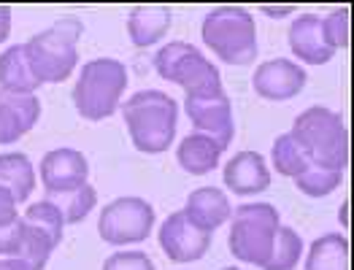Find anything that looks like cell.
Returning <instances> with one entry per match:
<instances>
[{"label": "cell", "mask_w": 354, "mask_h": 270, "mask_svg": "<svg viewBox=\"0 0 354 270\" xmlns=\"http://www.w3.org/2000/svg\"><path fill=\"white\" fill-rule=\"evenodd\" d=\"M157 238H160V249L165 251V257L171 262H178V265L201 260L211 249V233L201 230L198 224H192L184 211H174L162 222Z\"/></svg>", "instance_id": "30bf717a"}, {"label": "cell", "mask_w": 354, "mask_h": 270, "mask_svg": "<svg viewBox=\"0 0 354 270\" xmlns=\"http://www.w3.org/2000/svg\"><path fill=\"white\" fill-rule=\"evenodd\" d=\"M52 251H55L52 240L46 238L44 233H38L35 227L25 224V219H22L19 240H17L14 257H17V260H22V262H28L32 270H44L46 268V262H49V257H52Z\"/></svg>", "instance_id": "cb8c5ba5"}, {"label": "cell", "mask_w": 354, "mask_h": 270, "mask_svg": "<svg viewBox=\"0 0 354 270\" xmlns=\"http://www.w3.org/2000/svg\"><path fill=\"white\" fill-rule=\"evenodd\" d=\"M154 227V209L144 197H117L100 211L97 233L111 246H130L141 243L151 235Z\"/></svg>", "instance_id": "ba28073f"}, {"label": "cell", "mask_w": 354, "mask_h": 270, "mask_svg": "<svg viewBox=\"0 0 354 270\" xmlns=\"http://www.w3.org/2000/svg\"><path fill=\"white\" fill-rule=\"evenodd\" d=\"M270 162H273V168H276L281 176H287V179H297V176L311 165V162L306 160V154L295 146V141L290 138V133H284V135H279V138L273 141Z\"/></svg>", "instance_id": "484cf974"}, {"label": "cell", "mask_w": 354, "mask_h": 270, "mask_svg": "<svg viewBox=\"0 0 354 270\" xmlns=\"http://www.w3.org/2000/svg\"><path fill=\"white\" fill-rule=\"evenodd\" d=\"M349 25H352L349 8H335L333 14H327L322 19V35H325V44L333 52L349 46Z\"/></svg>", "instance_id": "83f0119b"}, {"label": "cell", "mask_w": 354, "mask_h": 270, "mask_svg": "<svg viewBox=\"0 0 354 270\" xmlns=\"http://www.w3.org/2000/svg\"><path fill=\"white\" fill-rule=\"evenodd\" d=\"M290 138L311 165L325 171H341L349 165V133L344 117L325 106H311L295 119Z\"/></svg>", "instance_id": "7a4b0ae2"}, {"label": "cell", "mask_w": 354, "mask_h": 270, "mask_svg": "<svg viewBox=\"0 0 354 270\" xmlns=\"http://www.w3.org/2000/svg\"><path fill=\"white\" fill-rule=\"evenodd\" d=\"M46 200H52L59 209L65 224H79L89 216V211L97 206V192L92 184H82L76 189H68V192H57V195H49Z\"/></svg>", "instance_id": "7402d4cb"}, {"label": "cell", "mask_w": 354, "mask_h": 270, "mask_svg": "<svg viewBox=\"0 0 354 270\" xmlns=\"http://www.w3.org/2000/svg\"><path fill=\"white\" fill-rule=\"evenodd\" d=\"M0 270H32L28 262H22V260H17V257H3L0 260Z\"/></svg>", "instance_id": "d6a6232c"}, {"label": "cell", "mask_w": 354, "mask_h": 270, "mask_svg": "<svg viewBox=\"0 0 354 270\" xmlns=\"http://www.w3.org/2000/svg\"><path fill=\"white\" fill-rule=\"evenodd\" d=\"M222 179L227 184V189L236 195H260L270 186V171H268L263 154L241 151L225 165Z\"/></svg>", "instance_id": "5bb4252c"}, {"label": "cell", "mask_w": 354, "mask_h": 270, "mask_svg": "<svg viewBox=\"0 0 354 270\" xmlns=\"http://www.w3.org/2000/svg\"><path fill=\"white\" fill-rule=\"evenodd\" d=\"M25 224L35 227L38 233H44L46 238L52 240V246L57 249L59 240H62V230H65V219L59 209L52 203V200H41V203H32L28 211H25Z\"/></svg>", "instance_id": "d4e9b609"}, {"label": "cell", "mask_w": 354, "mask_h": 270, "mask_svg": "<svg viewBox=\"0 0 354 270\" xmlns=\"http://www.w3.org/2000/svg\"><path fill=\"white\" fill-rule=\"evenodd\" d=\"M184 213L192 224H198L201 230L206 233H214L216 227H222L225 222H230V213H233V206L227 200V195L216 186H201L195 192H189L187 197V206H184Z\"/></svg>", "instance_id": "2e32d148"}, {"label": "cell", "mask_w": 354, "mask_h": 270, "mask_svg": "<svg viewBox=\"0 0 354 270\" xmlns=\"http://www.w3.org/2000/svg\"><path fill=\"white\" fill-rule=\"evenodd\" d=\"M19 227H22V216H19V222L0 227V257H14V249L19 240Z\"/></svg>", "instance_id": "4dcf8cb0"}, {"label": "cell", "mask_w": 354, "mask_h": 270, "mask_svg": "<svg viewBox=\"0 0 354 270\" xmlns=\"http://www.w3.org/2000/svg\"><path fill=\"white\" fill-rule=\"evenodd\" d=\"M38 87H41V81L35 79V73L30 68L25 44H17V46L6 49L0 55V90L30 92V95H35Z\"/></svg>", "instance_id": "d6986e66"}, {"label": "cell", "mask_w": 354, "mask_h": 270, "mask_svg": "<svg viewBox=\"0 0 354 270\" xmlns=\"http://www.w3.org/2000/svg\"><path fill=\"white\" fill-rule=\"evenodd\" d=\"M203 44L227 65H252L257 60V25L241 6H216L203 19Z\"/></svg>", "instance_id": "3957f363"}, {"label": "cell", "mask_w": 354, "mask_h": 270, "mask_svg": "<svg viewBox=\"0 0 354 270\" xmlns=\"http://www.w3.org/2000/svg\"><path fill=\"white\" fill-rule=\"evenodd\" d=\"M219 157H222L219 144L208 135H201V133H189L176 146L178 165L192 176H206L211 171H216Z\"/></svg>", "instance_id": "ac0fdd59"}, {"label": "cell", "mask_w": 354, "mask_h": 270, "mask_svg": "<svg viewBox=\"0 0 354 270\" xmlns=\"http://www.w3.org/2000/svg\"><path fill=\"white\" fill-rule=\"evenodd\" d=\"M8 32H11V8L0 6V44L8 38Z\"/></svg>", "instance_id": "1f68e13d"}, {"label": "cell", "mask_w": 354, "mask_h": 270, "mask_svg": "<svg viewBox=\"0 0 354 270\" xmlns=\"http://www.w3.org/2000/svg\"><path fill=\"white\" fill-rule=\"evenodd\" d=\"M84 25L76 17H62L52 28L35 32L25 44L30 68L41 84H59L76 68V44Z\"/></svg>", "instance_id": "277c9868"}, {"label": "cell", "mask_w": 354, "mask_h": 270, "mask_svg": "<svg viewBox=\"0 0 354 270\" xmlns=\"http://www.w3.org/2000/svg\"><path fill=\"white\" fill-rule=\"evenodd\" d=\"M263 11H266L268 17H287V14H290V11H292V6H281V8H263Z\"/></svg>", "instance_id": "836d02e7"}, {"label": "cell", "mask_w": 354, "mask_h": 270, "mask_svg": "<svg viewBox=\"0 0 354 270\" xmlns=\"http://www.w3.org/2000/svg\"><path fill=\"white\" fill-rule=\"evenodd\" d=\"M38 173L44 181V189L49 195H57V192H68V189L87 184L89 162L76 149H52L44 154Z\"/></svg>", "instance_id": "7c38bea8"}, {"label": "cell", "mask_w": 354, "mask_h": 270, "mask_svg": "<svg viewBox=\"0 0 354 270\" xmlns=\"http://www.w3.org/2000/svg\"><path fill=\"white\" fill-rule=\"evenodd\" d=\"M184 111L192 122L195 133L214 138L222 151L233 144L236 122H233V106L227 92L208 95V97H184Z\"/></svg>", "instance_id": "9c48e42d"}, {"label": "cell", "mask_w": 354, "mask_h": 270, "mask_svg": "<svg viewBox=\"0 0 354 270\" xmlns=\"http://www.w3.org/2000/svg\"><path fill=\"white\" fill-rule=\"evenodd\" d=\"M344 181L341 171H325V168H317V165H308L300 176L295 179V186L308 195V197H325L330 192H335Z\"/></svg>", "instance_id": "4316f807"}, {"label": "cell", "mask_w": 354, "mask_h": 270, "mask_svg": "<svg viewBox=\"0 0 354 270\" xmlns=\"http://www.w3.org/2000/svg\"><path fill=\"white\" fill-rule=\"evenodd\" d=\"M281 219L270 203H246L230 213V254L238 262L263 268Z\"/></svg>", "instance_id": "52a82bcc"}, {"label": "cell", "mask_w": 354, "mask_h": 270, "mask_svg": "<svg viewBox=\"0 0 354 270\" xmlns=\"http://www.w3.org/2000/svg\"><path fill=\"white\" fill-rule=\"evenodd\" d=\"M290 49L297 60L306 65H325L333 60V49L325 44L322 35V17L317 14H300L290 28Z\"/></svg>", "instance_id": "9a60e30c"}, {"label": "cell", "mask_w": 354, "mask_h": 270, "mask_svg": "<svg viewBox=\"0 0 354 270\" xmlns=\"http://www.w3.org/2000/svg\"><path fill=\"white\" fill-rule=\"evenodd\" d=\"M0 186L8 189L14 195L17 203L28 200L35 186V171L30 165V160L19 151L11 154H0Z\"/></svg>", "instance_id": "ffe728a7"}, {"label": "cell", "mask_w": 354, "mask_h": 270, "mask_svg": "<svg viewBox=\"0 0 354 270\" xmlns=\"http://www.w3.org/2000/svg\"><path fill=\"white\" fill-rule=\"evenodd\" d=\"M306 270H349V240L341 233H327L308 249Z\"/></svg>", "instance_id": "44dd1931"}, {"label": "cell", "mask_w": 354, "mask_h": 270, "mask_svg": "<svg viewBox=\"0 0 354 270\" xmlns=\"http://www.w3.org/2000/svg\"><path fill=\"white\" fill-rule=\"evenodd\" d=\"M41 100L30 92L0 90V144H14L35 127Z\"/></svg>", "instance_id": "4fadbf2b"}, {"label": "cell", "mask_w": 354, "mask_h": 270, "mask_svg": "<svg viewBox=\"0 0 354 270\" xmlns=\"http://www.w3.org/2000/svg\"><path fill=\"white\" fill-rule=\"evenodd\" d=\"M103 270H154V262L144 251H117L103 262Z\"/></svg>", "instance_id": "f1b7e54d"}, {"label": "cell", "mask_w": 354, "mask_h": 270, "mask_svg": "<svg viewBox=\"0 0 354 270\" xmlns=\"http://www.w3.org/2000/svg\"><path fill=\"white\" fill-rule=\"evenodd\" d=\"M133 146L144 154H162L174 146L178 108L171 95L160 90H141L122 103Z\"/></svg>", "instance_id": "6da1fadb"}, {"label": "cell", "mask_w": 354, "mask_h": 270, "mask_svg": "<svg viewBox=\"0 0 354 270\" xmlns=\"http://www.w3.org/2000/svg\"><path fill=\"white\" fill-rule=\"evenodd\" d=\"M306 81L308 73L292 60H268L252 76V87L266 100H292L303 92Z\"/></svg>", "instance_id": "8fae6325"}, {"label": "cell", "mask_w": 354, "mask_h": 270, "mask_svg": "<svg viewBox=\"0 0 354 270\" xmlns=\"http://www.w3.org/2000/svg\"><path fill=\"white\" fill-rule=\"evenodd\" d=\"M341 222L344 227H349V203H341Z\"/></svg>", "instance_id": "e575fe53"}, {"label": "cell", "mask_w": 354, "mask_h": 270, "mask_svg": "<svg viewBox=\"0 0 354 270\" xmlns=\"http://www.w3.org/2000/svg\"><path fill=\"white\" fill-rule=\"evenodd\" d=\"M127 90V68L111 57L89 60L79 81L73 87V103L76 111L89 122L109 119L119 108V100Z\"/></svg>", "instance_id": "5b68a950"}, {"label": "cell", "mask_w": 354, "mask_h": 270, "mask_svg": "<svg viewBox=\"0 0 354 270\" xmlns=\"http://www.w3.org/2000/svg\"><path fill=\"white\" fill-rule=\"evenodd\" d=\"M225 270H238V268H225Z\"/></svg>", "instance_id": "d590c367"}, {"label": "cell", "mask_w": 354, "mask_h": 270, "mask_svg": "<svg viewBox=\"0 0 354 270\" xmlns=\"http://www.w3.org/2000/svg\"><path fill=\"white\" fill-rule=\"evenodd\" d=\"M154 70L165 81L178 84L187 97H208L225 92L216 65L187 41H174L162 46L154 57Z\"/></svg>", "instance_id": "8992f818"}, {"label": "cell", "mask_w": 354, "mask_h": 270, "mask_svg": "<svg viewBox=\"0 0 354 270\" xmlns=\"http://www.w3.org/2000/svg\"><path fill=\"white\" fill-rule=\"evenodd\" d=\"M300 257H303V238L297 235L292 227L279 224L263 270H295Z\"/></svg>", "instance_id": "603a6c76"}, {"label": "cell", "mask_w": 354, "mask_h": 270, "mask_svg": "<svg viewBox=\"0 0 354 270\" xmlns=\"http://www.w3.org/2000/svg\"><path fill=\"white\" fill-rule=\"evenodd\" d=\"M174 22V11L168 6H136L127 17V35L133 46L147 49L157 44Z\"/></svg>", "instance_id": "e0dca14e"}, {"label": "cell", "mask_w": 354, "mask_h": 270, "mask_svg": "<svg viewBox=\"0 0 354 270\" xmlns=\"http://www.w3.org/2000/svg\"><path fill=\"white\" fill-rule=\"evenodd\" d=\"M14 222H19L17 200H14V195H11L8 189L0 186V227H8V224H14Z\"/></svg>", "instance_id": "f546056e"}]
</instances>
